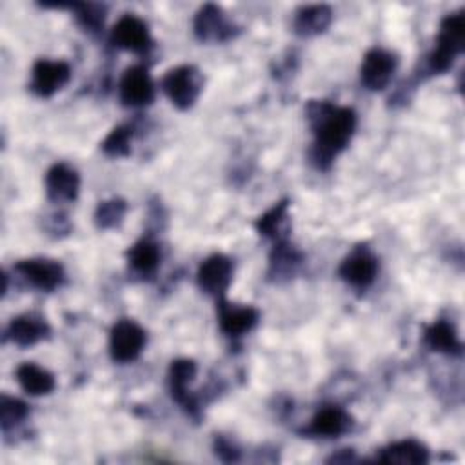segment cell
I'll return each mask as SVG.
<instances>
[{"instance_id": "obj_1", "label": "cell", "mask_w": 465, "mask_h": 465, "mask_svg": "<svg viewBox=\"0 0 465 465\" xmlns=\"http://www.w3.org/2000/svg\"><path fill=\"white\" fill-rule=\"evenodd\" d=\"M307 118L314 133L312 162L327 169L332 160L349 145L356 131V113L351 107H338L329 102L312 100L307 105Z\"/></svg>"}, {"instance_id": "obj_2", "label": "cell", "mask_w": 465, "mask_h": 465, "mask_svg": "<svg viewBox=\"0 0 465 465\" xmlns=\"http://www.w3.org/2000/svg\"><path fill=\"white\" fill-rule=\"evenodd\" d=\"M465 47V16L463 11L449 13L441 24L436 38V45L429 54L430 73H445L452 67L454 60Z\"/></svg>"}, {"instance_id": "obj_3", "label": "cell", "mask_w": 465, "mask_h": 465, "mask_svg": "<svg viewBox=\"0 0 465 465\" xmlns=\"http://www.w3.org/2000/svg\"><path fill=\"white\" fill-rule=\"evenodd\" d=\"M162 89L178 109H189L200 96L202 74L194 65H178L165 73Z\"/></svg>"}, {"instance_id": "obj_4", "label": "cell", "mask_w": 465, "mask_h": 465, "mask_svg": "<svg viewBox=\"0 0 465 465\" xmlns=\"http://www.w3.org/2000/svg\"><path fill=\"white\" fill-rule=\"evenodd\" d=\"M145 331L133 320H118L109 334V352L118 363L136 360L145 347Z\"/></svg>"}, {"instance_id": "obj_5", "label": "cell", "mask_w": 465, "mask_h": 465, "mask_svg": "<svg viewBox=\"0 0 465 465\" xmlns=\"http://www.w3.org/2000/svg\"><path fill=\"white\" fill-rule=\"evenodd\" d=\"M396 65H398V60L391 51L381 47H374L367 51L360 67L361 84L371 91L385 89L396 71Z\"/></svg>"}, {"instance_id": "obj_6", "label": "cell", "mask_w": 465, "mask_h": 465, "mask_svg": "<svg viewBox=\"0 0 465 465\" xmlns=\"http://www.w3.org/2000/svg\"><path fill=\"white\" fill-rule=\"evenodd\" d=\"M113 45L133 51V53H147L153 47V38L147 24L136 15H124L111 29Z\"/></svg>"}, {"instance_id": "obj_7", "label": "cell", "mask_w": 465, "mask_h": 465, "mask_svg": "<svg viewBox=\"0 0 465 465\" xmlns=\"http://www.w3.org/2000/svg\"><path fill=\"white\" fill-rule=\"evenodd\" d=\"M71 78L69 64L62 60L40 58L31 71V91L40 98H49L60 91Z\"/></svg>"}, {"instance_id": "obj_8", "label": "cell", "mask_w": 465, "mask_h": 465, "mask_svg": "<svg viewBox=\"0 0 465 465\" xmlns=\"http://www.w3.org/2000/svg\"><path fill=\"white\" fill-rule=\"evenodd\" d=\"M338 274L345 283L356 289H367L376 280L378 260L367 247L360 245L343 258L338 267Z\"/></svg>"}, {"instance_id": "obj_9", "label": "cell", "mask_w": 465, "mask_h": 465, "mask_svg": "<svg viewBox=\"0 0 465 465\" xmlns=\"http://www.w3.org/2000/svg\"><path fill=\"white\" fill-rule=\"evenodd\" d=\"M15 271L33 287L40 291H54L62 285L65 272L56 260L29 258L15 263Z\"/></svg>"}, {"instance_id": "obj_10", "label": "cell", "mask_w": 465, "mask_h": 465, "mask_svg": "<svg viewBox=\"0 0 465 465\" xmlns=\"http://www.w3.org/2000/svg\"><path fill=\"white\" fill-rule=\"evenodd\" d=\"M120 100L127 107L149 105L154 98V84L143 65L127 67L118 85Z\"/></svg>"}, {"instance_id": "obj_11", "label": "cell", "mask_w": 465, "mask_h": 465, "mask_svg": "<svg viewBox=\"0 0 465 465\" xmlns=\"http://www.w3.org/2000/svg\"><path fill=\"white\" fill-rule=\"evenodd\" d=\"M232 280V262L225 254H211L205 258L196 272L198 287L216 298H223Z\"/></svg>"}, {"instance_id": "obj_12", "label": "cell", "mask_w": 465, "mask_h": 465, "mask_svg": "<svg viewBox=\"0 0 465 465\" xmlns=\"http://www.w3.org/2000/svg\"><path fill=\"white\" fill-rule=\"evenodd\" d=\"M193 29L202 42H225L234 36V25L227 20L223 9L214 4H205L198 9Z\"/></svg>"}, {"instance_id": "obj_13", "label": "cell", "mask_w": 465, "mask_h": 465, "mask_svg": "<svg viewBox=\"0 0 465 465\" xmlns=\"http://www.w3.org/2000/svg\"><path fill=\"white\" fill-rule=\"evenodd\" d=\"M258 318H260V312L256 307L231 303V302H225L223 298H220L218 302L220 329L231 338L247 334L258 323Z\"/></svg>"}, {"instance_id": "obj_14", "label": "cell", "mask_w": 465, "mask_h": 465, "mask_svg": "<svg viewBox=\"0 0 465 465\" xmlns=\"http://www.w3.org/2000/svg\"><path fill=\"white\" fill-rule=\"evenodd\" d=\"M196 376V363L189 358H178L169 367V389L174 401H178L189 414L196 416V400L191 396L189 383Z\"/></svg>"}, {"instance_id": "obj_15", "label": "cell", "mask_w": 465, "mask_h": 465, "mask_svg": "<svg viewBox=\"0 0 465 465\" xmlns=\"http://www.w3.org/2000/svg\"><path fill=\"white\" fill-rule=\"evenodd\" d=\"M352 427V418L351 414L338 407V405H327L322 407L309 425L305 427L307 436H318V438H336L345 434Z\"/></svg>"}, {"instance_id": "obj_16", "label": "cell", "mask_w": 465, "mask_h": 465, "mask_svg": "<svg viewBox=\"0 0 465 465\" xmlns=\"http://www.w3.org/2000/svg\"><path fill=\"white\" fill-rule=\"evenodd\" d=\"M80 189V176L78 173L65 165L54 163L45 174V193L51 202H73L78 196Z\"/></svg>"}, {"instance_id": "obj_17", "label": "cell", "mask_w": 465, "mask_h": 465, "mask_svg": "<svg viewBox=\"0 0 465 465\" xmlns=\"http://www.w3.org/2000/svg\"><path fill=\"white\" fill-rule=\"evenodd\" d=\"M47 336L49 325L36 314H20L13 318L7 327V338L18 347H31Z\"/></svg>"}, {"instance_id": "obj_18", "label": "cell", "mask_w": 465, "mask_h": 465, "mask_svg": "<svg viewBox=\"0 0 465 465\" xmlns=\"http://www.w3.org/2000/svg\"><path fill=\"white\" fill-rule=\"evenodd\" d=\"M332 22V11L325 4L302 5L294 16V33L298 36H316L323 33Z\"/></svg>"}, {"instance_id": "obj_19", "label": "cell", "mask_w": 465, "mask_h": 465, "mask_svg": "<svg viewBox=\"0 0 465 465\" xmlns=\"http://www.w3.org/2000/svg\"><path fill=\"white\" fill-rule=\"evenodd\" d=\"M378 461L400 465H421L429 461V450L416 440H401L381 449Z\"/></svg>"}, {"instance_id": "obj_20", "label": "cell", "mask_w": 465, "mask_h": 465, "mask_svg": "<svg viewBox=\"0 0 465 465\" xmlns=\"http://www.w3.org/2000/svg\"><path fill=\"white\" fill-rule=\"evenodd\" d=\"M423 340L430 351L452 356L461 354V341L458 338V332L454 325L447 320H436L434 323H430L423 332Z\"/></svg>"}, {"instance_id": "obj_21", "label": "cell", "mask_w": 465, "mask_h": 465, "mask_svg": "<svg viewBox=\"0 0 465 465\" xmlns=\"http://www.w3.org/2000/svg\"><path fill=\"white\" fill-rule=\"evenodd\" d=\"M16 381L22 387V391L27 392L29 396L49 394L56 385L54 376L47 369L33 361H24L22 365H18Z\"/></svg>"}, {"instance_id": "obj_22", "label": "cell", "mask_w": 465, "mask_h": 465, "mask_svg": "<svg viewBox=\"0 0 465 465\" xmlns=\"http://www.w3.org/2000/svg\"><path fill=\"white\" fill-rule=\"evenodd\" d=\"M127 262L136 272L153 274L160 263V249L153 240L142 238L127 251Z\"/></svg>"}, {"instance_id": "obj_23", "label": "cell", "mask_w": 465, "mask_h": 465, "mask_svg": "<svg viewBox=\"0 0 465 465\" xmlns=\"http://www.w3.org/2000/svg\"><path fill=\"white\" fill-rule=\"evenodd\" d=\"M287 211H289V202L282 200L274 203L269 211H265L258 220H256V229L260 234L272 238V240H285V222H287Z\"/></svg>"}, {"instance_id": "obj_24", "label": "cell", "mask_w": 465, "mask_h": 465, "mask_svg": "<svg viewBox=\"0 0 465 465\" xmlns=\"http://www.w3.org/2000/svg\"><path fill=\"white\" fill-rule=\"evenodd\" d=\"M302 254L289 245L287 240H278L272 252H271V272L272 274H287L296 269L300 263Z\"/></svg>"}, {"instance_id": "obj_25", "label": "cell", "mask_w": 465, "mask_h": 465, "mask_svg": "<svg viewBox=\"0 0 465 465\" xmlns=\"http://www.w3.org/2000/svg\"><path fill=\"white\" fill-rule=\"evenodd\" d=\"M125 202L120 198H111L105 202H100L94 211V223L100 229H113L118 227L125 214Z\"/></svg>"}, {"instance_id": "obj_26", "label": "cell", "mask_w": 465, "mask_h": 465, "mask_svg": "<svg viewBox=\"0 0 465 465\" xmlns=\"http://www.w3.org/2000/svg\"><path fill=\"white\" fill-rule=\"evenodd\" d=\"M131 138H133V129L129 125H118L105 136L100 147L107 156H113V158L127 156L131 151L129 147Z\"/></svg>"}, {"instance_id": "obj_27", "label": "cell", "mask_w": 465, "mask_h": 465, "mask_svg": "<svg viewBox=\"0 0 465 465\" xmlns=\"http://www.w3.org/2000/svg\"><path fill=\"white\" fill-rule=\"evenodd\" d=\"M27 414H29V407L22 400L11 398L5 394L0 398V423L4 430L22 423L27 418Z\"/></svg>"}, {"instance_id": "obj_28", "label": "cell", "mask_w": 465, "mask_h": 465, "mask_svg": "<svg viewBox=\"0 0 465 465\" xmlns=\"http://www.w3.org/2000/svg\"><path fill=\"white\" fill-rule=\"evenodd\" d=\"M74 13L82 27L87 31H98L104 24V7L98 4H73Z\"/></svg>"}, {"instance_id": "obj_29", "label": "cell", "mask_w": 465, "mask_h": 465, "mask_svg": "<svg viewBox=\"0 0 465 465\" xmlns=\"http://www.w3.org/2000/svg\"><path fill=\"white\" fill-rule=\"evenodd\" d=\"M216 456H220L223 461H236L238 450L225 440H216Z\"/></svg>"}]
</instances>
